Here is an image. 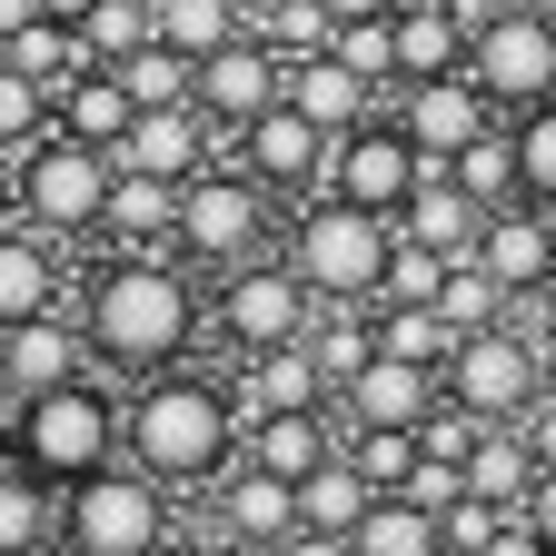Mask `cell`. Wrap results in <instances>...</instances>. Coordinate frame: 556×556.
<instances>
[{
    "label": "cell",
    "instance_id": "cell-51",
    "mask_svg": "<svg viewBox=\"0 0 556 556\" xmlns=\"http://www.w3.org/2000/svg\"><path fill=\"white\" fill-rule=\"evenodd\" d=\"M40 21V0H0V40H11V30H30Z\"/></svg>",
    "mask_w": 556,
    "mask_h": 556
},
{
    "label": "cell",
    "instance_id": "cell-39",
    "mask_svg": "<svg viewBox=\"0 0 556 556\" xmlns=\"http://www.w3.org/2000/svg\"><path fill=\"white\" fill-rule=\"evenodd\" d=\"M348 70H368L378 90H397V11H378V21H338V40H328Z\"/></svg>",
    "mask_w": 556,
    "mask_h": 556
},
{
    "label": "cell",
    "instance_id": "cell-4",
    "mask_svg": "<svg viewBox=\"0 0 556 556\" xmlns=\"http://www.w3.org/2000/svg\"><path fill=\"white\" fill-rule=\"evenodd\" d=\"M70 556H160L169 546V497L150 467H90L70 477V507H60Z\"/></svg>",
    "mask_w": 556,
    "mask_h": 556
},
{
    "label": "cell",
    "instance_id": "cell-24",
    "mask_svg": "<svg viewBox=\"0 0 556 556\" xmlns=\"http://www.w3.org/2000/svg\"><path fill=\"white\" fill-rule=\"evenodd\" d=\"M139 119V100H129V80L110 60H90L80 80H60V129L70 139H90V150H119V129Z\"/></svg>",
    "mask_w": 556,
    "mask_h": 556
},
{
    "label": "cell",
    "instance_id": "cell-9",
    "mask_svg": "<svg viewBox=\"0 0 556 556\" xmlns=\"http://www.w3.org/2000/svg\"><path fill=\"white\" fill-rule=\"evenodd\" d=\"M258 229H268V189H258L249 169H219V160H208V169L179 189V258L239 268V258L258 249Z\"/></svg>",
    "mask_w": 556,
    "mask_h": 556
},
{
    "label": "cell",
    "instance_id": "cell-49",
    "mask_svg": "<svg viewBox=\"0 0 556 556\" xmlns=\"http://www.w3.org/2000/svg\"><path fill=\"white\" fill-rule=\"evenodd\" d=\"M328 21H378V11H397V0H318Z\"/></svg>",
    "mask_w": 556,
    "mask_h": 556
},
{
    "label": "cell",
    "instance_id": "cell-22",
    "mask_svg": "<svg viewBox=\"0 0 556 556\" xmlns=\"http://www.w3.org/2000/svg\"><path fill=\"white\" fill-rule=\"evenodd\" d=\"M447 70H467L457 0H397V80H447Z\"/></svg>",
    "mask_w": 556,
    "mask_h": 556
},
{
    "label": "cell",
    "instance_id": "cell-30",
    "mask_svg": "<svg viewBox=\"0 0 556 556\" xmlns=\"http://www.w3.org/2000/svg\"><path fill=\"white\" fill-rule=\"evenodd\" d=\"M536 447L527 438H507V428H486L477 447H467V497H486V507H527V486H536Z\"/></svg>",
    "mask_w": 556,
    "mask_h": 556
},
{
    "label": "cell",
    "instance_id": "cell-3",
    "mask_svg": "<svg viewBox=\"0 0 556 556\" xmlns=\"http://www.w3.org/2000/svg\"><path fill=\"white\" fill-rule=\"evenodd\" d=\"M289 258H299V278L318 289V308H378L388 258H397V219H378V208H358V199L328 189L308 219H299Z\"/></svg>",
    "mask_w": 556,
    "mask_h": 556
},
{
    "label": "cell",
    "instance_id": "cell-55",
    "mask_svg": "<svg viewBox=\"0 0 556 556\" xmlns=\"http://www.w3.org/2000/svg\"><path fill=\"white\" fill-rule=\"evenodd\" d=\"M546 11H556V0H546Z\"/></svg>",
    "mask_w": 556,
    "mask_h": 556
},
{
    "label": "cell",
    "instance_id": "cell-6",
    "mask_svg": "<svg viewBox=\"0 0 556 556\" xmlns=\"http://www.w3.org/2000/svg\"><path fill=\"white\" fill-rule=\"evenodd\" d=\"M110 179H119V160L90 150V139H70V129H50V139L21 150V208L40 229H60V239L110 219Z\"/></svg>",
    "mask_w": 556,
    "mask_h": 556
},
{
    "label": "cell",
    "instance_id": "cell-54",
    "mask_svg": "<svg viewBox=\"0 0 556 556\" xmlns=\"http://www.w3.org/2000/svg\"><path fill=\"white\" fill-rule=\"evenodd\" d=\"M546 219H556V208H546Z\"/></svg>",
    "mask_w": 556,
    "mask_h": 556
},
{
    "label": "cell",
    "instance_id": "cell-28",
    "mask_svg": "<svg viewBox=\"0 0 556 556\" xmlns=\"http://www.w3.org/2000/svg\"><path fill=\"white\" fill-rule=\"evenodd\" d=\"M150 21H160V40H169V50L208 60V50L249 40V0H150Z\"/></svg>",
    "mask_w": 556,
    "mask_h": 556
},
{
    "label": "cell",
    "instance_id": "cell-29",
    "mask_svg": "<svg viewBox=\"0 0 556 556\" xmlns=\"http://www.w3.org/2000/svg\"><path fill=\"white\" fill-rule=\"evenodd\" d=\"M348 536H358V556H447V517H428L417 497H378Z\"/></svg>",
    "mask_w": 556,
    "mask_h": 556
},
{
    "label": "cell",
    "instance_id": "cell-10",
    "mask_svg": "<svg viewBox=\"0 0 556 556\" xmlns=\"http://www.w3.org/2000/svg\"><path fill=\"white\" fill-rule=\"evenodd\" d=\"M308 328H318V289L299 278V258H289V268L239 258V268H229V289H219V338H229V348H249V358H258V348H299Z\"/></svg>",
    "mask_w": 556,
    "mask_h": 556
},
{
    "label": "cell",
    "instance_id": "cell-34",
    "mask_svg": "<svg viewBox=\"0 0 556 556\" xmlns=\"http://www.w3.org/2000/svg\"><path fill=\"white\" fill-rule=\"evenodd\" d=\"M50 129H60V90H40L30 70L0 60V150H30V139H50Z\"/></svg>",
    "mask_w": 556,
    "mask_h": 556
},
{
    "label": "cell",
    "instance_id": "cell-7",
    "mask_svg": "<svg viewBox=\"0 0 556 556\" xmlns=\"http://www.w3.org/2000/svg\"><path fill=\"white\" fill-rule=\"evenodd\" d=\"M110 447H119V417H110V397L90 388V378H60V388H40L30 397V417H21V457H30V477H90V467H110Z\"/></svg>",
    "mask_w": 556,
    "mask_h": 556
},
{
    "label": "cell",
    "instance_id": "cell-17",
    "mask_svg": "<svg viewBox=\"0 0 556 556\" xmlns=\"http://www.w3.org/2000/svg\"><path fill=\"white\" fill-rule=\"evenodd\" d=\"M219 527L249 536V546H289L299 536V486L278 467H258V457H229L219 467Z\"/></svg>",
    "mask_w": 556,
    "mask_h": 556
},
{
    "label": "cell",
    "instance_id": "cell-41",
    "mask_svg": "<svg viewBox=\"0 0 556 556\" xmlns=\"http://www.w3.org/2000/svg\"><path fill=\"white\" fill-rule=\"evenodd\" d=\"M438 308H447V318H457V338H467V328H497L507 289L486 278V258H457V268H447V289H438Z\"/></svg>",
    "mask_w": 556,
    "mask_h": 556
},
{
    "label": "cell",
    "instance_id": "cell-2",
    "mask_svg": "<svg viewBox=\"0 0 556 556\" xmlns=\"http://www.w3.org/2000/svg\"><path fill=\"white\" fill-rule=\"evenodd\" d=\"M129 457L160 486H189V477H219L229 457H249V428L229 417L219 378H150V397L129 407Z\"/></svg>",
    "mask_w": 556,
    "mask_h": 556
},
{
    "label": "cell",
    "instance_id": "cell-18",
    "mask_svg": "<svg viewBox=\"0 0 556 556\" xmlns=\"http://www.w3.org/2000/svg\"><path fill=\"white\" fill-rule=\"evenodd\" d=\"M80 358H90V328H70L60 308H40V318H21V328H0V378H11L21 397H40V388H60V378H80Z\"/></svg>",
    "mask_w": 556,
    "mask_h": 556
},
{
    "label": "cell",
    "instance_id": "cell-45",
    "mask_svg": "<svg viewBox=\"0 0 556 556\" xmlns=\"http://www.w3.org/2000/svg\"><path fill=\"white\" fill-rule=\"evenodd\" d=\"M477 556H556V546H546V536L527 527V507H517V517H497V536H486Z\"/></svg>",
    "mask_w": 556,
    "mask_h": 556
},
{
    "label": "cell",
    "instance_id": "cell-36",
    "mask_svg": "<svg viewBox=\"0 0 556 556\" xmlns=\"http://www.w3.org/2000/svg\"><path fill=\"white\" fill-rule=\"evenodd\" d=\"M50 527H60V507L40 497V477H0V556H40Z\"/></svg>",
    "mask_w": 556,
    "mask_h": 556
},
{
    "label": "cell",
    "instance_id": "cell-21",
    "mask_svg": "<svg viewBox=\"0 0 556 556\" xmlns=\"http://www.w3.org/2000/svg\"><path fill=\"white\" fill-rule=\"evenodd\" d=\"M397 239H428V249H447V258H477L486 199H467L457 169H428V179H417V199H407V219H397Z\"/></svg>",
    "mask_w": 556,
    "mask_h": 556
},
{
    "label": "cell",
    "instance_id": "cell-13",
    "mask_svg": "<svg viewBox=\"0 0 556 556\" xmlns=\"http://www.w3.org/2000/svg\"><path fill=\"white\" fill-rule=\"evenodd\" d=\"M397 129H407L438 169H447L477 129H497V100H486L467 70H447V80H397Z\"/></svg>",
    "mask_w": 556,
    "mask_h": 556
},
{
    "label": "cell",
    "instance_id": "cell-47",
    "mask_svg": "<svg viewBox=\"0 0 556 556\" xmlns=\"http://www.w3.org/2000/svg\"><path fill=\"white\" fill-rule=\"evenodd\" d=\"M527 527L556 546V467H536V486H527Z\"/></svg>",
    "mask_w": 556,
    "mask_h": 556
},
{
    "label": "cell",
    "instance_id": "cell-8",
    "mask_svg": "<svg viewBox=\"0 0 556 556\" xmlns=\"http://www.w3.org/2000/svg\"><path fill=\"white\" fill-rule=\"evenodd\" d=\"M447 397L477 407V417H527L546 397V338L536 328H467L457 358H447Z\"/></svg>",
    "mask_w": 556,
    "mask_h": 556
},
{
    "label": "cell",
    "instance_id": "cell-31",
    "mask_svg": "<svg viewBox=\"0 0 556 556\" xmlns=\"http://www.w3.org/2000/svg\"><path fill=\"white\" fill-rule=\"evenodd\" d=\"M119 80H129V100L139 110H179V100H199V60L189 50H169V40H139L129 60H110Z\"/></svg>",
    "mask_w": 556,
    "mask_h": 556
},
{
    "label": "cell",
    "instance_id": "cell-38",
    "mask_svg": "<svg viewBox=\"0 0 556 556\" xmlns=\"http://www.w3.org/2000/svg\"><path fill=\"white\" fill-rule=\"evenodd\" d=\"M308 348H318L328 388H348V378L378 358V318H348V308H338V318H318V328H308Z\"/></svg>",
    "mask_w": 556,
    "mask_h": 556
},
{
    "label": "cell",
    "instance_id": "cell-57",
    "mask_svg": "<svg viewBox=\"0 0 556 556\" xmlns=\"http://www.w3.org/2000/svg\"><path fill=\"white\" fill-rule=\"evenodd\" d=\"M160 556H169V546H160Z\"/></svg>",
    "mask_w": 556,
    "mask_h": 556
},
{
    "label": "cell",
    "instance_id": "cell-5",
    "mask_svg": "<svg viewBox=\"0 0 556 556\" xmlns=\"http://www.w3.org/2000/svg\"><path fill=\"white\" fill-rule=\"evenodd\" d=\"M467 80L497 110L556 100V11H546V0H507L497 21H477L467 30Z\"/></svg>",
    "mask_w": 556,
    "mask_h": 556
},
{
    "label": "cell",
    "instance_id": "cell-26",
    "mask_svg": "<svg viewBox=\"0 0 556 556\" xmlns=\"http://www.w3.org/2000/svg\"><path fill=\"white\" fill-rule=\"evenodd\" d=\"M40 308H60L50 249H40L30 229H0V328H21V318H40Z\"/></svg>",
    "mask_w": 556,
    "mask_h": 556
},
{
    "label": "cell",
    "instance_id": "cell-48",
    "mask_svg": "<svg viewBox=\"0 0 556 556\" xmlns=\"http://www.w3.org/2000/svg\"><path fill=\"white\" fill-rule=\"evenodd\" d=\"M527 447H536V457L556 467V407H536V417H527Z\"/></svg>",
    "mask_w": 556,
    "mask_h": 556
},
{
    "label": "cell",
    "instance_id": "cell-14",
    "mask_svg": "<svg viewBox=\"0 0 556 556\" xmlns=\"http://www.w3.org/2000/svg\"><path fill=\"white\" fill-rule=\"evenodd\" d=\"M278 100H289V60H278L258 30L199 60V110L219 119V129H249V119H258V110H278Z\"/></svg>",
    "mask_w": 556,
    "mask_h": 556
},
{
    "label": "cell",
    "instance_id": "cell-27",
    "mask_svg": "<svg viewBox=\"0 0 556 556\" xmlns=\"http://www.w3.org/2000/svg\"><path fill=\"white\" fill-rule=\"evenodd\" d=\"M368 507H378V486H368V467L348 457V447H338L318 477H299V527H338V536H348Z\"/></svg>",
    "mask_w": 556,
    "mask_h": 556
},
{
    "label": "cell",
    "instance_id": "cell-25",
    "mask_svg": "<svg viewBox=\"0 0 556 556\" xmlns=\"http://www.w3.org/2000/svg\"><path fill=\"white\" fill-rule=\"evenodd\" d=\"M249 457L278 467V477L299 486V477H318V467L338 457V438H328V417H318V407H268L258 428H249Z\"/></svg>",
    "mask_w": 556,
    "mask_h": 556
},
{
    "label": "cell",
    "instance_id": "cell-44",
    "mask_svg": "<svg viewBox=\"0 0 556 556\" xmlns=\"http://www.w3.org/2000/svg\"><path fill=\"white\" fill-rule=\"evenodd\" d=\"M397 497H417L428 517H447V507L467 497V467H457V457H428V447H417V467H407V486H397Z\"/></svg>",
    "mask_w": 556,
    "mask_h": 556
},
{
    "label": "cell",
    "instance_id": "cell-32",
    "mask_svg": "<svg viewBox=\"0 0 556 556\" xmlns=\"http://www.w3.org/2000/svg\"><path fill=\"white\" fill-rule=\"evenodd\" d=\"M447 169H457V189H467V199H486V208L527 199V169H517V129H477V139H467V150H457Z\"/></svg>",
    "mask_w": 556,
    "mask_h": 556
},
{
    "label": "cell",
    "instance_id": "cell-52",
    "mask_svg": "<svg viewBox=\"0 0 556 556\" xmlns=\"http://www.w3.org/2000/svg\"><path fill=\"white\" fill-rule=\"evenodd\" d=\"M40 11H50V21H70V30H80V21L100 11V0H40Z\"/></svg>",
    "mask_w": 556,
    "mask_h": 556
},
{
    "label": "cell",
    "instance_id": "cell-42",
    "mask_svg": "<svg viewBox=\"0 0 556 556\" xmlns=\"http://www.w3.org/2000/svg\"><path fill=\"white\" fill-rule=\"evenodd\" d=\"M80 40H90V60H129L139 40H160V21H150V0H100L80 21Z\"/></svg>",
    "mask_w": 556,
    "mask_h": 556
},
{
    "label": "cell",
    "instance_id": "cell-20",
    "mask_svg": "<svg viewBox=\"0 0 556 556\" xmlns=\"http://www.w3.org/2000/svg\"><path fill=\"white\" fill-rule=\"evenodd\" d=\"M289 100L318 119V129H358V119H378V80L368 70H348L338 50H308V60H289Z\"/></svg>",
    "mask_w": 556,
    "mask_h": 556
},
{
    "label": "cell",
    "instance_id": "cell-40",
    "mask_svg": "<svg viewBox=\"0 0 556 556\" xmlns=\"http://www.w3.org/2000/svg\"><path fill=\"white\" fill-rule=\"evenodd\" d=\"M517 169H527V199L556 208V100L517 110Z\"/></svg>",
    "mask_w": 556,
    "mask_h": 556
},
{
    "label": "cell",
    "instance_id": "cell-53",
    "mask_svg": "<svg viewBox=\"0 0 556 556\" xmlns=\"http://www.w3.org/2000/svg\"><path fill=\"white\" fill-rule=\"evenodd\" d=\"M536 338H556V278L536 289Z\"/></svg>",
    "mask_w": 556,
    "mask_h": 556
},
{
    "label": "cell",
    "instance_id": "cell-33",
    "mask_svg": "<svg viewBox=\"0 0 556 556\" xmlns=\"http://www.w3.org/2000/svg\"><path fill=\"white\" fill-rule=\"evenodd\" d=\"M378 348H388V358H417V368H447V358H457V318H447L438 299L378 308Z\"/></svg>",
    "mask_w": 556,
    "mask_h": 556
},
{
    "label": "cell",
    "instance_id": "cell-16",
    "mask_svg": "<svg viewBox=\"0 0 556 556\" xmlns=\"http://www.w3.org/2000/svg\"><path fill=\"white\" fill-rule=\"evenodd\" d=\"M486 278H497L507 299H536L546 278H556V219L536 199H507V208H486V239H477Z\"/></svg>",
    "mask_w": 556,
    "mask_h": 556
},
{
    "label": "cell",
    "instance_id": "cell-43",
    "mask_svg": "<svg viewBox=\"0 0 556 556\" xmlns=\"http://www.w3.org/2000/svg\"><path fill=\"white\" fill-rule=\"evenodd\" d=\"M348 457L368 467V486H378V497H397V486H407V467H417V428H358V438H348Z\"/></svg>",
    "mask_w": 556,
    "mask_h": 556
},
{
    "label": "cell",
    "instance_id": "cell-11",
    "mask_svg": "<svg viewBox=\"0 0 556 556\" xmlns=\"http://www.w3.org/2000/svg\"><path fill=\"white\" fill-rule=\"evenodd\" d=\"M428 169H438V160L417 150L397 119H358V129L338 139V160H328V189L358 199V208H378V219H407V199H417V179H428Z\"/></svg>",
    "mask_w": 556,
    "mask_h": 556
},
{
    "label": "cell",
    "instance_id": "cell-37",
    "mask_svg": "<svg viewBox=\"0 0 556 556\" xmlns=\"http://www.w3.org/2000/svg\"><path fill=\"white\" fill-rule=\"evenodd\" d=\"M447 249H428V239H397V258H388V289H378V308H417V299H438L447 289Z\"/></svg>",
    "mask_w": 556,
    "mask_h": 556
},
{
    "label": "cell",
    "instance_id": "cell-23",
    "mask_svg": "<svg viewBox=\"0 0 556 556\" xmlns=\"http://www.w3.org/2000/svg\"><path fill=\"white\" fill-rule=\"evenodd\" d=\"M179 189H189V179L119 169V179H110V219H100V229H119L129 249H179Z\"/></svg>",
    "mask_w": 556,
    "mask_h": 556
},
{
    "label": "cell",
    "instance_id": "cell-15",
    "mask_svg": "<svg viewBox=\"0 0 556 556\" xmlns=\"http://www.w3.org/2000/svg\"><path fill=\"white\" fill-rule=\"evenodd\" d=\"M208 150H219V119H208L199 100H179V110H139L129 129H119V169H150V179H199L208 169Z\"/></svg>",
    "mask_w": 556,
    "mask_h": 556
},
{
    "label": "cell",
    "instance_id": "cell-56",
    "mask_svg": "<svg viewBox=\"0 0 556 556\" xmlns=\"http://www.w3.org/2000/svg\"><path fill=\"white\" fill-rule=\"evenodd\" d=\"M249 11H258V0H249Z\"/></svg>",
    "mask_w": 556,
    "mask_h": 556
},
{
    "label": "cell",
    "instance_id": "cell-12",
    "mask_svg": "<svg viewBox=\"0 0 556 556\" xmlns=\"http://www.w3.org/2000/svg\"><path fill=\"white\" fill-rule=\"evenodd\" d=\"M328 160H338V129H318L299 100H278V110H258V119L239 129V169H249L258 189H318Z\"/></svg>",
    "mask_w": 556,
    "mask_h": 556
},
{
    "label": "cell",
    "instance_id": "cell-46",
    "mask_svg": "<svg viewBox=\"0 0 556 556\" xmlns=\"http://www.w3.org/2000/svg\"><path fill=\"white\" fill-rule=\"evenodd\" d=\"M278 556H358V536H338V527H299Z\"/></svg>",
    "mask_w": 556,
    "mask_h": 556
},
{
    "label": "cell",
    "instance_id": "cell-35",
    "mask_svg": "<svg viewBox=\"0 0 556 556\" xmlns=\"http://www.w3.org/2000/svg\"><path fill=\"white\" fill-rule=\"evenodd\" d=\"M249 30H258L278 60H308V50H328V40H338V21L318 11V0H258V11H249Z\"/></svg>",
    "mask_w": 556,
    "mask_h": 556
},
{
    "label": "cell",
    "instance_id": "cell-19",
    "mask_svg": "<svg viewBox=\"0 0 556 556\" xmlns=\"http://www.w3.org/2000/svg\"><path fill=\"white\" fill-rule=\"evenodd\" d=\"M447 397V378L438 368H417V358H378L348 378V407H358V428H428V407Z\"/></svg>",
    "mask_w": 556,
    "mask_h": 556
},
{
    "label": "cell",
    "instance_id": "cell-50",
    "mask_svg": "<svg viewBox=\"0 0 556 556\" xmlns=\"http://www.w3.org/2000/svg\"><path fill=\"white\" fill-rule=\"evenodd\" d=\"M21 208V150H0V219Z\"/></svg>",
    "mask_w": 556,
    "mask_h": 556
},
{
    "label": "cell",
    "instance_id": "cell-1",
    "mask_svg": "<svg viewBox=\"0 0 556 556\" xmlns=\"http://www.w3.org/2000/svg\"><path fill=\"white\" fill-rule=\"evenodd\" d=\"M80 328H90L100 358H119V368H169L179 348H189V328H199V299H189V278L160 249H129V258H110L90 278V318Z\"/></svg>",
    "mask_w": 556,
    "mask_h": 556
}]
</instances>
